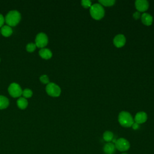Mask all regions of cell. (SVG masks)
Instances as JSON below:
<instances>
[{"label":"cell","mask_w":154,"mask_h":154,"mask_svg":"<svg viewBox=\"0 0 154 154\" xmlns=\"http://www.w3.org/2000/svg\"><path fill=\"white\" fill-rule=\"evenodd\" d=\"M20 19V13L17 10H11L9 11L5 17L6 23L10 26H14L17 25L19 23Z\"/></svg>","instance_id":"1"},{"label":"cell","mask_w":154,"mask_h":154,"mask_svg":"<svg viewBox=\"0 0 154 154\" xmlns=\"http://www.w3.org/2000/svg\"><path fill=\"white\" fill-rule=\"evenodd\" d=\"M118 120L122 126L126 128L132 126L134 121L131 114L126 111H122L119 113Z\"/></svg>","instance_id":"2"},{"label":"cell","mask_w":154,"mask_h":154,"mask_svg":"<svg viewBox=\"0 0 154 154\" xmlns=\"http://www.w3.org/2000/svg\"><path fill=\"white\" fill-rule=\"evenodd\" d=\"M90 13L93 19L96 20H99L103 17L105 14V10L101 4L96 3L91 5L90 7Z\"/></svg>","instance_id":"3"},{"label":"cell","mask_w":154,"mask_h":154,"mask_svg":"<svg viewBox=\"0 0 154 154\" xmlns=\"http://www.w3.org/2000/svg\"><path fill=\"white\" fill-rule=\"evenodd\" d=\"M46 91L51 96L58 97L61 94V88L56 84L49 82L46 87Z\"/></svg>","instance_id":"4"},{"label":"cell","mask_w":154,"mask_h":154,"mask_svg":"<svg viewBox=\"0 0 154 154\" xmlns=\"http://www.w3.org/2000/svg\"><path fill=\"white\" fill-rule=\"evenodd\" d=\"M8 91L13 97H19L22 94V90L20 86L15 82H13L9 85Z\"/></svg>","instance_id":"5"},{"label":"cell","mask_w":154,"mask_h":154,"mask_svg":"<svg viewBox=\"0 0 154 154\" xmlns=\"http://www.w3.org/2000/svg\"><path fill=\"white\" fill-rule=\"evenodd\" d=\"M48 43V37L44 32L38 33L35 37V44L37 47L40 48H44Z\"/></svg>","instance_id":"6"},{"label":"cell","mask_w":154,"mask_h":154,"mask_svg":"<svg viewBox=\"0 0 154 154\" xmlns=\"http://www.w3.org/2000/svg\"><path fill=\"white\" fill-rule=\"evenodd\" d=\"M114 145L116 148L121 152L126 151L130 147L129 141L123 138H120L117 140Z\"/></svg>","instance_id":"7"},{"label":"cell","mask_w":154,"mask_h":154,"mask_svg":"<svg viewBox=\"0 0 154 154\" xmlns=\"http://www.w3.org/2000/svg\"><path fill=\"white\" fill-rule=\"evenodd\" d=\"M135 5L138 11H145L148 9L149 6V2L146 0H136Z\"/></svg>","instance_id":"8"},{"label":"cell","mask_w":154,"mask_h":154,"mask_svg":"<svg viewBox=\"0 0 154 154\" xmlns=\"http://www.w3.org/2000/svg\"><path fill=\"white\" fill-rule=\"evenodd\" d=\"M114 45L117 48H121L126 43V38L123 34H117L113 39Z\"/></svg>","instance_id":"9"},{"label":"cell","mask_w":154,"mask_h":154,"mask_svg":"<svg viewBox=\"0 0 154 154\" xmlns=\"http://www.w3.org/2000/svg\"><path fill=\"white\" fill-rule=\"evenodd\" d=\"M147 119V115L145 112L140 111L137 112L134 118V120L135 123H137L138 124H141L144 123Z\"/></svg>","instance_id":"10"},{"label":"cell","mask_w":154,"mask_h":154,"mask_svg":"<svg viewBox=\"0 0 154 154\" xmlns=\"http://www.w3.org/2000/svg\"><path fill=\"white\" fill-rule=\"evenodd\" d=\"M141 22L143 24L147 26L150 25L153 22V17L147 13H144L141 16Z\"/></svg>","instance_id":"11"},{"label":"cell","mask_w":154,"mask_h":154,"mask_svg":"<svg viewBox=\"0 0 154 154\" xmlns=\"http://www.w3.org/2000/svg\"><path fill=\"white\" fill-rule=\"evenodd\" d=\"M39 55L42 58L45 60H48L52 57V53L49 49L42 48L39 51Z\"/></svg>","instance_id":"12"},{"label":"cell","mask_w":154,"mask_h":154,"mask_svg":"<svg viewBox=\"0 0 154 154\" xmlns=\"http://www.w3.org/2000/svg\"><path fill=\"white\" fill-rule=\"evenodd\" d=\"M116 147L112 143H106L103 147V152L105 154H113L115 152Z\"/></svg>","instance_id":"13"},{"label":"cell","mask_w":154,"mask_h":154,"mask_svg":"<svg viewBox=\"0 0 154 154\" xmlns=\"http://www.w3.org/2000/svg\"><path fill=\"white\" fill-rule=\"evenodd\" d=\"M1 33L4 37H9L13 33V30L11 26L8 25H4L1 29Z\"/></svg>","instance_id":"14"},{"label":"cell","mask_w":154,"mask_h":154,"mask_svg":"<svg viewBox=\"0 0 154 154\" xmlns=\"http://www.w3.org/2000/svg\"><path fill=\"white\" fill-rule=\"evenodd\" d=\"M28 104V102L27 100L23 97H19L17 100V105L21 109H25L27 107Z\"/></svg>","instance_id":"15"},{"label":"cell","mask_w":154,"mask_h":154,"mask_svg":"<svg viewBox=\"0 0 154 154\" xmlns=\"http://www.w3.org/2000/svg\"><path fill=\"white\" fill-rule=\"evenodd\" d=\"M9 105L8 99L2 95H0V109H5Z\"/></svg>","instance_id":"16"},{"label":"cell","mask_w":154,"mask_h":154,"mask_svg":"<svg viewBox=\"0 0 154 154\" xmlns=\"http://www.w3.org/2000/svg\"><path fill=\"white\" fill-rule=\"evenodd\" d=\"M113 137H114L113 133L112 132L108 131H105L103 134V138L104 140L108 143L112 140Z\"/></svg>","instance_id":"17"},{"label":"cell","mask_w":154,"mask_h":154,"mask_svg":"<svg viewBox=\"0 0 154 154\" xmlns=\"http://www.w3.org/2000/svg\"><path fill=\"white\" fill-rule=\"evenodd\" d=\"M99 2L102 5L112 6L115 4L116 1L115 0H99Z\"/></svg>","instance_id":"18"},{"label":"cell","mask_w":154,"mask_h":154,"mask_svg":"<svg viewBox=\"0 0 154 154\" xmlns=\"http://www.w3.org/2000/svg\"><path fill=\"white\" fill-rule=\"evenodd\" d=\"M22 95H23V97H25V99L29 98L32 95V91L31 90H30L29 88H26L22 91Z\"/></svg>","instance_id":"19"},{"label":"cell","mask_w":154,"mask_h":154,"mask_svg":"<svg viewBox=\"0 0 154 154\" xmlns=\"http://www.w3.org/2000/svg\"><path fill=\"white\" fill-rule=\"evenodd\" d=\"M36 45L35 43H29L27 44L26 46V49L28 52H34L36 49Z\"/></svg>","instance_id":"20"},{"label":"cell","mask_w":154,"mask_h":154,"mask_svg":"<svg viewBox=\"0 0 154 154\" xmlns=\"http://www.w3.org/2000/svg\"><path fill=\"white\" fill-rule=\"evenodd\" d=\"M40 80L43 84H49V77L46 75H43L40 76Z\"/></svg>","instance_id":"21"},{"label":"cell","mask_w":154,"mask_h":154,"mask_svg":"<svg viewBox=\"0 0 154 154\" xmlns=\"http://www.w3.org/2000/svg\"><path fill=\"white\" fill-rule=\"evenodd\" d=\"M81 4L84 8H89L91 6V2L90 0H82Z\"/></svg>","instance_id":"22"},{"label":"cell","mask_w":154,"mask_h":154,"mask_svg":"<svg viewBox=\"0 0 154 154\" xmlns=\"http://www.w3.org/2000/svg\"><path fill=\"white\" fill-rule=\"evenodd\" d=\"M140 16H141V14H140V11H135V12L133 14V17H134V18L135 19H139V18L140 17Z\"/></svg>","instance_id":"23"},{"label":"cell","mask_w":154,"mask_h":154,"mask_svg":"<svg viewBox=\"0 0 154 154\" xmlns=\"http://www.w3.org/2000/svg\"><path fill=\"white\" fill-rule=\"evenodd\" d=\"M4 22H5V18L4 17L2 14H1L0 13V27L3 26V25L4 23Z\"/></svg>","instance_id":"24"},{"label":"cell","mask_w":154,"mask_h":154,"mask_svg":"<svg viewBox=\"0 0 154 154\" xmlns=\"http://www.w3.org/2000/svg\"><path fill=\"white\" fill-rule=\"evenodd\" d=\"M132 129H134V130H136V129H138L140 127L139 126V124H138L137 123H135V122H134V123L132 124Z\"/></svg>","instance_id":"25"},{"label":"cell","mask_w":154,"mask_h":154,"mask_svg":"<svg viewBox=\"0 0 154 154\" xmlns=\"http://www.w3.org/2000/svg\"><path fill=\"white\" fill-rule=\"evenodd\" d=\"M122 154H127V153H122Z\"/></svg>","instance_id":"26"},{"label":"cell","mask_w":154,"mask_h":154,"mask_svg":"<svg viewBox=\"0 0 154 154\" xmlns=\"http://www.w3.org/2000/svg\"><path fill=\"white\" fill-rule=\"evenodd\" d=\"M0 33H1V30H0Z\"/></svg>","instance_id":"27"},{"label":"cell","mask_w":154,"mask_h":154,"mask_svg":"<svg viewBox=\"0 0 154 154\" xmlns=\"http://www.w3.org/2000/svg\"><path fill=\"white\" fill-rule=\"evenodd\" d=\"M0 61H1V58H0Z\"/></svg>","instance_id":"28"}]
</instances>
